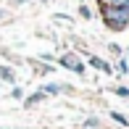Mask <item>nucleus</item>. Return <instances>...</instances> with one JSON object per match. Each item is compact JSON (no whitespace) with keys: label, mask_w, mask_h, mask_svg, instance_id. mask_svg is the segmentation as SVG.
<instances>
[{"label":"nucleus","mask_w":129,"mask_h":129,"mask_svg":"<svg viewBox=\"0 0 129 129\" xmlns=\"http://www.w3.org/2000/svg\"><path fill=\"white\" fill-rule=\"evenodd\" d=\"M103 21L108 24V29H113V32L126 29L129 26V0L124 5H116V8H103Z\"/></svg>","instance_id":"nucleus-1"},{"label":"nucleus","mask_w":129,"mask_h":129,"mask_svg":"<svg viewBox=\"0 0 129 129\" xmlns=\"http://www.w3.org/2000/svg\"><path fill=\"white\" fill-rule=\"evenodd\" d=\"M61 63H63V66H66V69H74V71H77V74H84V66L74 61V55H63V58H61Z\"/></svg>","instance_id":"nucleus-2"},{"label":"nucleus","mask_w":129,"mask_h":129,"mask_svg":"<svg viewBox=\"0 0 129 129\" xmlns=\"http://www.w3.org/2000/svg\"><path fill=\"white\" fill-rule=\"evenodd\" d=\"M90 66H92V69H100V71H105V74H113V69H111L108 63L103 61V58H95V55H90Z\"/></svg>","instance_id":"nucleus-3"},{"label":"nucleus","mask_w":129,"mask_h":129,"mask_svg":"<svg viewBox=\"0 0 129 129\" xmlns=\"http://www.w3.org/2000/svg\"><path fill=\"white\" fill-rule=\"evenodd\" d=\"M0 79H3V82H8V84H13V82H16L13 71H11L8 66H0Z\"/></svg>","instance_id":"nucleus-4"},{"label":"nucleus","mask_w":129,"mask_h":129,"mask_svg":"<svg viewBox=\"0 0 129 129\" xmlns=\"http://www.w3.org/2000/svg\"><path fill=\"white\" fill-rule=\"evenodd\" d=\"M45 98H48V95H45V92L40 90V92H34V95H29V98H24V105H34V103L45 100Z\"/></svg>","instance_id":"nucleus-5"},{"label":"nucleus","mask_w":129,"mask_h":129,"mask_svg":"<svg viewBox=\"0 0 129 129\" xmlns=\"http://www.w3.org/2000/svg\"><path fill=\"white\" fill-rule=\"evenodd\" d=\"M61 90H63L61 84H45V87H42V92H45V95H58Z\"/></svg>","instance_id":"nucleus-6"},{"label":"nucleus","mask_w":129,"mask_h":129,"mask_svg":"<svg viewBox=\"0 0 129 129\" xmlns=\"http://www.w3.org/2000/svg\"><path fill=\"white\" fill-rule=\"evenodd\" d=\"M98 3H100L103 8H116V5H124L126 0H98Z\"/></svg>","instance_id":"nucleus-7"},{"label":"nucleus","mask_w":129,"mask_h":129,"mask_svg":"<svg viewBox=\"0 0 129 129\" xmlns=\"http://www.w3.org/2000/svg\"><path fill=\"white\" fill-rule=\"evenodd\" d=\"M111 116H113V121H119L121 126H129V119H126L124 113H119V111H113V113H111Z\"/></svg>","instance_id":"nucleus-8"},{"label":"nucleus","mask_w":129,"mask_h":129,"mask_svg":"<svg viewBox=\"0 0 129 129\" xmlns=\"http://www.w3.org/2000/svg\"><path fill=\"white\" fill-rule=\"evenodd\" d=\"M11 98H13V100H24V92H21L19 87H13V92H11Z\"/></svg>","instance_id":"nucleus-9"},{"label":"nucleus","mask_w":129,"mask_h":129,"mask_svg":"<svg viewBox=\"0 0 129 129\" xmlns=\"http://www.w3.org/2000/svg\"><path fill=\"white\" fill-rule=\"evenodd\" d=\"M79 13H82V19H92V11L87 8V5H82V8H79Z\"/></svg>","instance_id":"nucleus-10"},{"label":"nucleus","mask_w":129,"mask_h":129,"mask_svg":"<svg viewBox=\"0 0 129 129\" xmlns=\"http://www.w3.org/2000/svg\"><path fill=\"white\" fill-rule=\"evenodd\" d=\"M116 95H119V98H129V90H126V87H116Z\"/></svg>","instance_id":"nucleus-11"},{"label":"nucleus","mask_w":129,"mask_h":129,"mask_svg":"<svg viewBox=\"0 0 129 129\" xmlns=\"http://www.w3.org/2000/svg\"><path fill=\"white\" fill-rule=\"evenodd\" d=\"M0 19H3V11H0Z\"/></svg>","instance_id":"nucleus-12"}]
</instances>
